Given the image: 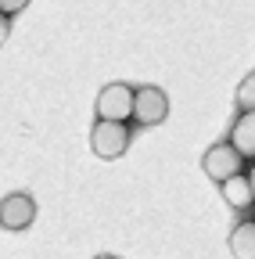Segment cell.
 <instances>
[{"instance_id":"7c38bea8","label":"cell","mask_w":255,"mask_h":259,"mask_svg":"<svg viewBox=\"0 0 255 259\" xmlns=\"http://www.w3.org/2000/svg\"><path fill=\"white\" fill-rule=\"evenodd\" d=\"M93 259H119V255H93Z\"/></svg>"},{"instance_id":"52a82bcc","label":"cell","mask_w":255,"mask_h":259,"mask_svg":"<svg viewBox=\"0 0 255 259\" xmlns=\"http://www.w3.org/2000/svg\"><path fill=\"white\" fill-rule=\"evenodd\" d=\"M219 194H223V202H227L230 209H241V212H244L248 205H255L248 173H241V177H234V180H227V184H219Z\"/></svg>"},{"instance_id":"5b68a950","label":"cell","mask_w":255,"mask_h":259,"mask_svg":"<svg viewBox=\"0 0 255 259\" xmlns=\"http://www.w3.org/2000/svg\"><path fill=\"white\" fill-rule=\"evenodd\" d=\"M33 216H36V202L29 194H8L0 202V227L4 231H25L33 223Z\"/></svg>"},{"instance_id":"9c48e42d","label":"cell","mask_w":255,"mask_h":259,"mask_svg":"<svg viewBox=\"0 0 255 259\" xmlns=\"http://www.w3.org/2000/svg\"><path fill=\"white\" fill-rule=\"evenodd\" d=\"M234 97H237L241 112H255V72L241 79V87H237V94H234Z\"/></svg>"},{"instance_id":"3957f363","label":"cell","mask_w":255,"mask_h":259,"mask_svg":"<svg viewBox=\"0 0 255 259\" xmlns=\"http://www.w3.org/2000/svg\"><path fill=\"white\" fill-rule=\"evenodd\" d=\"M201 169H205L209 180L227 184V180H234V177L244 173V158L237 155L234 144H212V148L201 155Z\"/></svg>"},{"instance_id":"277c9868","label":"cell","mask_w":255,"mask_h":259,"mask_svg":"<svg viewBox=\"0 0 255 259\" xmlns=\"http://www.w3.org/2000/svg\"><path fill=\"white\" fill-rule=\"evenodd\" d=\"M169 115V97L162 87H140L137 90V108H133V119L140 126H155Z\"/></svg>"},{"instance_id":"7a4b0ae2","label":"cell","mask_w":255,"mask_h":259,"mask_svg":"<svg viewBox=\"0 0 255 259\" xmlns=\"http://www.w3.org/2000/svg\"><path fill=\"white\" fill-rule=\"evenodd\" d=\"M90 148H93L97 158H108V162L122 158L126 148H130V126H126V122H105V119H97L93 130H90Z\"/></svg>"},{"instance_id":"ba28073f","label":"cell","mask_w":255,"mask_h":259,"mask_svg":"<svg viewBox=\"0 0 255 259\" xmlns=\"http://www.w3.org/2000/svg\"><path fill=\"white\" fill-rule=\"evenodd\" d=\"M230 252L234 259H255V220H241L230 231Z\"/></svg>"},{"instance_id":"30bf717a","label":"cell","mask_w":255,"mask_h":259,"mask_svg":"<svg viewBox=\"0 0 255 259\" xmlns=\"http://www.w3.org/2000/svg\"><path fill=\"white\" fill-rule=\"evenodd\" d=\"M25 4H22V0H15V4H11V0H4V4H0V11H4V15H15V11H22Z\"/></svg>"},{"instance_id":"6da1fadb","label":"cell","mask_w":255,"mask_h":259,"mask_svg":"<svg viewBox=\"0 0 255 259\" xmlns=\"http://www.w3.org/2000/svg\"><path fill=\"white\" fill-rule=\"evenodd\" d=\"M93 108H97V119H105V122H126L137 108V90L126 83H108V87H101Z\"/></svg>"},{"instance_id":"8fae6325","label":"cell","mask_w":255,"mask_h":259,"mask_svg":"<svg viewBox=\"0 0 255 259\" xmlns=\"http://www.w3.org/2000/svg\"><path fill=\"white\" fill-rule=\"evenodd\" d=\"M248 184H251V194H255V162L248 166Z\"/></svg>"},{"instance_id":"8992f818","label":"cell","mask_w":255,"mask_h":259,"mask_svg":"<svg viewBox=\"0 0 255 259\" xmlns=\"http://www.w3.org/2000/svg\"><path fill=\"white\" fill-rule=\"evenodd\" d=\"M230 144L241 158H255V112H241L230 126Z\"/></svg>"}]
</instances>
